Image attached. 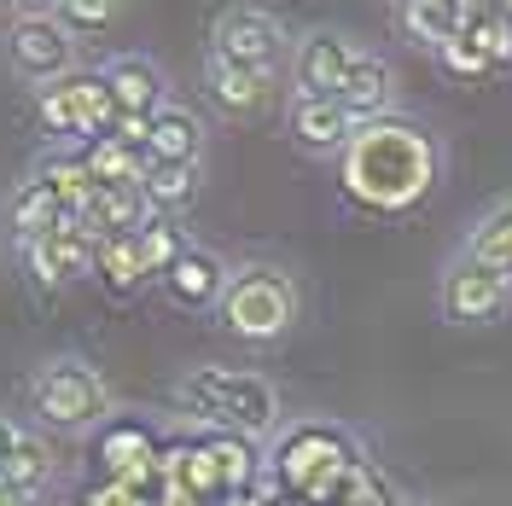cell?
Segmentation results:
<instances>
[{
	"instance_id": "obj_1",
	"label": "cell",
	"mask_w": 512,
	"mask_h": 506,
	"mask_svg": "<svg viewBox=\"0 0 512 506\" xmlns=\"http://www.w3.org/2000/svg\"><path fill=\"white\" fill-rule=\"evenodd\" d=\"M443 181L437 134L402 111H384L373 123H355L350 146L338 152V187L367 216H408Z\"/></svg>"
},
{
	"instance_id": "obj_2",
	"label": "cell",
	"mask_w": 512,
	"mask_h": 506,
	"mask_svg": "<svg viewBox=\"0 0 512 506\" xmlns=\"http://www.w3.org/2000/svg\"><path fill=\"white\" fill-rule=\"evenodd\" d=\"M367 472L361 443L332 419H297L280 425L268 443V483L309 506H344L355 489V477Z\"/></svg>"
},
{
	"instance_id": "obj_3",
	"label": "cell",
	"mask_w": 512,
	"mask_h": 506,
	"mask_svg": "<svg viewBox=\"0 0 512 506\" xmlns=\"http://www.w3.org/2000/svg\"><path fill=\"white\" fill-rule=\"evenodd\" d=\"M175 408L198 419L204 431H239V437H274L280 431V390L262 379V373H245V367H222V361H198L175 379Z\"/></svg>"
},
{
	"instance_id": "obj_4",
	"label": "cell",
	"mask_w": 512,
	"mask_h": 506,
	"mask_svg": "<svg viewBox=\"0 0 512 506\" xmlns=\"http://www.w3.org/2000/svg\"><path fill=\"white\" fill-rule=\"evenodd\" d=\"M24 402H30V413L47 431L88 437V431H99L111 419V384H105V373H99L94 361L53 355V361H41L30 379H24Z\"/></svg>"
},
{
	"instance_id": "obj_5",
	"label": "cell",
	"mask_w": 512,
	"mask_h": 506,
	"mask_svg": "<svg viewBox=\"0 0 512 506\" xmlns=\"http://www.w3.org/2000/svg\"><path fill=\"white\" fill-rule=\"evenodd\" d=\"M297 280L274 262H245L233 268L222 303H216V326L239 344H280L297 326Z\"/></svg>"
},
{
	"instance_id": "obj_6",
	"label": "cell",
	"mask_w": 512,
	"mask_h": 506,
	"mask_svg": "<svg viewBox=\"0 0 512 506\" xmlns=\"http://www.w3.org/2000/svg\"><path fill=\"white\" fill-rule=\"evenodd\" d=\"M111 123H117V99H111V88H105L99 70H70L59 82H41V88H35V128H41L53 146L82 152V146L99 140Z\"/></svg>"
},
{
	"instance_id": "obj_7",
	"label": "cell",
	"mask_w": 512,
	"mask_h": 506,
	"mask_svg": "<svg viewBox=\"0 0 512 506\" xmlns=\"http://www.w3.org/2000/svg\"><path fill=\"white\" fill-rule=\"evenodd\" d=\"M210 53L239 64V70H256V76L280 82V70L291 64V35L262 6H227L222 18H216V30H210Z\"/></svg>"
},
{
	"instance_id": "obj_8",
	"label": "cell",
	"mask_w": 512,
	"mask_h": 506,
	"mask_svg": "<svg viewBox=\"0 0 512 506\" xmlns=\"http://www.w3.org/2000/svg\"><path fill=\"white\" fill-rule=\"evenodd\" d=\"M437 303H443V320H454V326H489V320H501L512 309V274L460 251L443 268Z\"/></svg>"
},
{
	"instance_id": "obj_9",
	"label": "cell",
	"mask_w": 512,
	"mask_h": 506,
	"mask_svg": "<svg viewBox=\"0 0 512 506\" xmlns=\"http://www.w3.org/2000/svg\"><path fill=\"white\" fill-rule=\"evenodd\" d=\"M6 59L18 76L41 82H59L76 70V35L64 30L59 12H30V18H12L6 24Z\"/></svg>"
},
{
	"instance_id": "obj_10",
	"label": "cell",
	"mask_w": 512,
	"mask_h": 506,
	"mask_svg": "<svg viewBox=\"0 0 512 506\" xmlns=\"http://www.w3.org/2000/svg\"><path fill=\"white\" fill-rule=\"evenodd\" d=\"M94 251H99V239L76 222V216H64L53 233H41V239H30V245H18L35 291H47V297H59L64 285H76V280H94Z\"/></svg>"
},
{
	"instance_id": "obj_11",
	"label": "cell",
	"mask_w": 512,
	"mask_h": 506,
	"mask_svg": "<svg viewBox=\"0 0 512 506\" xmlns=\"http://www.w3.org/2000/svg\"><path fill=\"white\" fill-rule=\"evenodd\" d=\"M361 59V47H355L350 35L338 30H309L291 41V94H320V99H338L344 88V76L355 70Z\"/></svg>"
},
{
	"instance_id": "obj_12",
	"label": "cell",
	"mask_w": 512,
	"mask_h": 506,
	"mask_svg": "<svg viewBox=\"0 0 512 506\" xmlns=\"http://www.w3.org/2000/svg\"><path fill=\"white\" fill-rule=\"evenodd\" d=\"M227 280H233L227 256L210 251V245H198V239H187V251L169 262V274H163L158 285H163V297H169L175 309H187V315H216Z\"/></svg>"
},
{
	"instance_id": "obj_13",
	"label": "cell",
	"mask_w": 512,
	"mask_h": 506,
	"mask_svg": "<svg viewBox=\"0 0 512 506\" xmlns=\"http://www.w3.org/2000/svg\"><path fill=\"white\" fill-rule=\"evenodd\" d=\"M286 128L291 140L309 152V158H338L355 134V117L338 105V99H320V94H291L286 99Z\"/></svg>"
},
{
	"instance_id": "obj_14",
	"label": "cell",
	"mask_w": 512,
	"mask_h": 506,
	"mask_svg": "<svg viewBox=\"0 0 512 506\" xmlns=\"http://www.w3.org/2000/svg\"><path fill=\"white\" fill-rule=\"evenodd\" d=\"M99 76H105V88L117 99V117H152V111L169 105V76L146 53H117V59H105Z\"/></svg>"
},
{
	"instance_id": "obj_15",
	"label": "cell",
	"mask_w": 512,
	"mask_h": 506,
	"mask_svg": "<svg viewBox=\"0 0 512 506\" xmlns=\"http://www.w3.org/2000/svg\"><path fill=\"white\" fill-rule=\"evenodd\" d=\"M204 158V123H198V111L187 105H163L146 117V163H181V169H198Z\"/></svg>"
},
{
	"instance_id": "obj_16",
	"label": "cell",
	"mask_w": 512,
	"mask_h": 506,
	"mask_svg": "<svg viewBox=\"0 0 512 506\" xmlns=\"http://www.w3.org/2000/svg\"><path fill=\"white\" fill-rule=\"evenodd\" d=\"M390 24H396V35H402L408 47L443 53L448 41L460 35L466 12H460V0H390Z\"/></svg>"
},
{
	"instance_id": "obj_17",
	"label": "cell",
	"mask_w": 512,
	"mask_h": 506,
	"mask_svg": "<svg viewBox=\"0 0 512 506\" xmlns=\"http://www.w3.org/2000/svg\"><path fill=\"white\" fill-rule=\"evenodd\" d=\"M204 94L222 117H256L274 99V76H256V70H239V64L204 53Z\"/></svg>"
},
{
	"instance_id": "obj_18",
	"label": "cell",
	"mask_w": 512,
	"mask_h": 506,
	"mask_svg": "<svg viewBox=\"0 0 512 506\" xmlns=\"http://www.w3.org/2000/svg\"><path fill=\"white\" fill-rule=\"evenodd\" d=\"M76 222L88 227L94 239H111V233H140V227L152 222V204H146V192L140 187H99L88 204H82V216Z\"/></svg>"
},
{
	"instance_id": "obj_19",
	"label": "cell",
	"mask_w": 512,
	"mask_h": 506,
	"mask_svg": "<svg viewBox=\"0 0 512 506\" xmlns=\"http://www.w3.org/2000/svg\"><path fill=\"white\" fill-rule=\"evenodd\" d=\"M94 280L105 285V297H117V303H128L140 285H152V274H146V256H140V233H111V239H99Z\"/></svg>"
},
{
	"instance_id": "obj_20",
	"label": "cell",
	"mask_w": 512,
	"mask_h": 506,
	"mask_svg": "<svg viewBox=\"0 0 512 506\" xmlns=\"http://www.w3.org/2000/svg\"><path fill=\"white\" fill-rule=\"evenodd\" d=\"M390 88H396L390 64H384L379 53H367V47H361L355 70L344 76V88H338V105L350 111L355 123H373V117H384V111H390Z\"/></svg>"
},
{
	"instance_id": "obj_21",
	"label": "cell",
	"mask_w": 512,
	"mask_h": 506,
	"mask_svg": "<svg viewBox=\"0 0 512 506\" xmlns=\"http://www.w3.org/2000/svg\"><path fill=\"white\" fill-rule=\"evenodd\" d=\"M30 175H35L47 192H53V198H59L70 216H82V204L99 192V181L88 175V163H82V152H70V146H53V152L35 163Z\"/></svg>"
},
{
	"instance_id": "obj_22",
	"label": "cell",
	"mask_w": 512,
	"mask_h": 506,
	"mask_svg": "<svg viewBox=\"0 0 512 506\" xmlns=\"http://www.w3.org/2000/svg\"><path fill=\"white\" fill-rule=\"evenodd\" d=\"M0 477H6L12 489H24V495L41 501V495L53 489V448L24 425V431H18V443L6 448V460H0Z\"/></svg>"
},
{
	"instance_id": "obj_23",
	"label": "cell",
	"mask_w": 512,
	"mask_h": 506,
	"mask_svg": "<svg viewBox=\"0 0 512 506\" xmlns=\"http://www.w3.org/2000/svg\"><path fill=\"white\" fill-rule=\"evenodd\" d=\"M82 163H88V175H94L99 187H140V175H146V152L140 146H123L117 134H99L82 146Z\"/></svg>"
},
{
	"instance_id": "obj_24",
	"label": "cell",
	"mask_w": 512,
	"mask_h": 506,
	"mask_svg": "<svg viewBox=\"0 0 512 506\" xmlns=\"http://www.w3.org/2000/svg\"><path fill=\"white\" fill-rule=\"evenodd\" d=\"M6 216H12V239H18V245H30V239H41V233H53V227L70 216V210H64L59 198H53V192H47V187H41V181L30 175L24 187L12 192Z\"/></svg>"
},
{
	"instance_id": "obj_25",
	"label": "cell",
	"mask_w": 512,
	"mask_h": 506,
	"mask_svg": "<svg viewBox=\"0 0 512 506\" xmlns=\"http://www.w3.org/2000/svg\"><path fill=\"white\" fill-rule=\"evenodd\" d=\"M495 18H501V12H495ZM437 64H443L448 76H460V82H478V76H489V70H501V64H495V47H489V18L460 24V35L437 53Z\"/></svg>"
},
{
	"instance_id": "obj_26",
	"label": "cell",
	"mask_w": 512,
	"mask_h": 506,
	"mask_svg": "<svg viewBox=\"0 0 512 506\" xmlns=\"http://www.w3.org/2000/svg\"><path fill=\"white\" fill-rule=\"evenodd\" d=\"M466 256H478V262H495L501 274H512V198H501L495 210H483L472 233H466Z\"/></svg>"
},
{
	"instance_id": "obj_27",
	"label": "cell",
	"mask_w": 512,
	"mask_h": 506,
	"mask_svg": "<svg viewBox=\"0 0 512 506\" xmlns=\"http://www.w3.org/2000/svg\"><path fill=\"white\" fill-rule=\"evenodd\" d=\"M140 192L152 204V216H181L198 192V169H181V163H146L140 175Z\"/></svg>"
},
{
	"instance_id": "obj_28",
	"label": "cell",
	"mask_w": 512,
	"mask_h": 506,
	"mask_svg": "<svg viewBox=\"0 0 512 506\" xmlns=\"http://www.w3.org/2000/svg\"><path fill=\"white\" fill-rule=\"evenodd\" d=\"M187 251V233L175 227V216H152V222L140 227V256H146V274L163 280L169 274V262Z\"/></svg>"
},
{
	"instance_id": "obj_29",
	"label": "cell",
	"mask_w": 512,
	"mask_h": 506,
	"mask_svg": "<svg viewBox=\"0 0 512 506\" xmlns=\"http://www.w3.org/2000/svg\"><path fill=\"white\" fill-rule=\"evenodd\" d=\"M53 12L64 18L70 35H88V30H105L123 12V0H53Z\"/></svg>"
},
{
	"instance_id": "obj_30",
	"label": "cell",
	"mask_w": 512,
	"mask_h": 506,
	"mask_svg": "<svg viewBox=\"0 0 512 506\" xmlns=\"http://www.w3.org/2000/svg\"><path fill=\"white\" fill-rule=\"evenodd\" d=\"M507 0H460V12H466V24H478V18H495Z\"/></svg>"
},
{
	"instance_id": "obj_31",
	"label": "cell",
	"mask_w": 512,
	"mask_h": 506,
	"mask_svg": "<svg viewBox=\"0 0 512 506\" xmlns=\"http://www.w3.org/2000/svg\"><path fill=\"white\" fill-rule=\"evenodd\" d=\"M6 12H18V18H30V12H53V0H0Z\"/></svg>"
},
{
	"instance_id": "obj_32",
	"label": "cell",
	"mask_w": 512,
	"mask_h": 506,
	"mask_svg": "<svg viewBox=\"0 0 512 506\" xmlns=\"http://www.w3.org/2000/svg\"><path fill=\"white\" fill-rule=\"evenodd\" d=\"M18 431H24V425H18V419H6V413H0V460H6V448L18 443Z\"/></svg>"
}]
</instances>
